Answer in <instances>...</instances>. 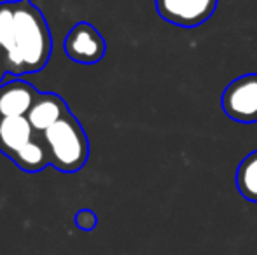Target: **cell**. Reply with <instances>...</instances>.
I'll return each mask as SVG.
<instances>
[{
	"mask_svg": "<svg viewBox=\"0 0 257 255\" xmlns=\"http://www.w3.org/2000/svg\"><path fill=\"white\" fill-rule=\"evenodd\" d=\"M6 74H7V70H6V65H4V60L0 58V84H2L4 77H6Z\"/></svg>",
	"mask_w": 257,
	"mask_h": 255,
	"instance_id": "12",
	"label": "cell"
},
{
	"mask_svg": "<svg viewBox=\"0 0 257 255\" xmlns=\"http://www.w3.org/2000/svg\"><path fill=\"white\" fill-rule=\"evenodd\" d=\"M37 131L27 116L0 117V152L13 159V156L30 142Z\"/></svg>",
	"mask_w": 257,
	"mask_h": 255,
	"instance_id": "8",
	"label": "cell"
},
{
	"mask_svg": "<svg viewBox=\"0 0 257 255\" xmlns=\"http://www.w3.org/2000/svg\"><path fill=\"white\" fill-rule=\"evenodd\" d=\"M234 180L241 197L250 203H257V149L241 159Z\"/></svg>",
	"mask_w": 257,
	"mask_h": 255,
	"instance_id": "10",
	"label": "cell"
},
{
	"mask_svg": "<svg viewBox=\"0 0 257 255\" xmlns=\"http://www.w3.org/2000/svg\"><path fill=\"white\" fill-rule=\"evenodd\" d=\"M98 224V217L91 210H79L75 215V225L82 231H93Z\"/></svg>",
	"mask_w": 257,
	"mask_h": 255,
	"instance_id": "11",
	"label": "cell"
},
{
	"mask_svg": "<svg viewBox=\"0 0 257 255\" xmlns=\"http://www.w3.org/2000/svg\"><path fill=\"white\" fill-rule=\"evenodd\" d=\"M0 51H2V39H0Z\"/></svg>",
	"mask_w": 257,
	"mask_h": 255,
	"instance_id": "13",
	"label": "cell"
},
{
	"mask_svg": "<svg viewBox=\"0 0 257 255\" xmlns=\"http://www.w3.org/2000/svg\"><path fill=\"white\" fill-rule=\"evenodd\" d=\"M220 107L236 123H257V74H243L233 79L220 95Z\"/></svg>",
	"mask_w": 257,
	"mask_h": 255,
	"instance_id": "3",
	"label": "cell"
},
{
	"mask_svg": "<svg viewBox=\"0 0 257 255\" xmlns=\"http://www.w3.org/2000/svg\"><path fill=\"white\" fill-rule=\"evenodd\" d=\"M49 150L51 164L61 173L82 170L89 157V142L84 128L72 114L41 133Z\"/></svg>",
	"mask_w": 257,
	"mask_h": 255,
	"instance_id": "2",
	"label": "cell"
},
{
	"mask_svg": "<svg viewBox=\"0 0 257 255\" xmlns=\"http://www.w3.org/2000/svg\"><path fill=\"white\" fill-rule=\"evenodd\" d=\"M53 39L44 14L30 0L14 2V28L11 41L2 49L7 74H37L48 65Z\"/></svg>",
	"mask_w": 257,
	"mask_h": 255,
	"instance_id": "1",
	"label": "cell"
},
{
	"mask_svg": "<svg viewBox=\"0 0 257 255\" xmlns=\"http://www.w3.org/2000/svg\"><path fill=\"white\" fill-rule=\"evenodd\" d=\"M68 114H70V110H68L67 103L63 102L60 95H56V93H39L37 100L34 102L27 117L35 131L41 135Z\"/></svg>",
	"mask_w": 257,
	"mask_h": 255,
	"instance_id": "7",
	"label": "cell"
},
{
	"mask_svg": "<svg viewBox=\"0 0 257 255\" xmlns=\"http://www.w3.org/2000/svg\"><path fill=\"white\" fill-rule=\"evenodd\" d=\"M39 91L27 81H14L0 84V117L27 116L37 100Z\"/></svg>",
	"mask_w": 257,
	"mask_h": 255,
	"instance_id": "6",
	"label": "cell"
},
{
	"mask_svg": "<svg viewBox=\"0 0 257 255\" xmlns=\"http://www.w3.org/2000/svg\"><path fill=\"white\" fill-rule=\"evenodd\" d=\"M219 0H156V11L166 23L196 28L213 16Z\"/></svg>",
	"mask_w": 257,
	"mask_h": 255,
	"instance_id": "5",
	"label": "cell"
},
{
	"mask_svg": "<svg viewBox=\"0 0 257 255\" xmlns=\"http://www.w3.org/2000/svg\"><path fill=\"white\" fill-rule=\"evenodd\" d=\"M11 161H13L21 171H27V173H39V171L44 170L48 164H51L49 150H48V147H46L42 136H39V133L27 143V145L21 147L13 156Z\"/></svg>",
	"mask_w": 257,
	"mask_h": 255,
	"instance_id": "9",
	"label": "cell"
},
{
	"mask_svg": "<svg viewBox=\"0 0 257 255\" xmlns=\"http://www.w3.org/2000/svg\"><path fill=\"white\" fill-rule=\"evenodd\" d=\"M65 55L75 63L95 65L105 56L107 42L103 35L88 21L74 25L63 41Z\"/></svg>",
	"mask_w": 257,
	"mask_h": 255,
	"instance_id": "4",
	"label": "cell"
}]
</instances>
